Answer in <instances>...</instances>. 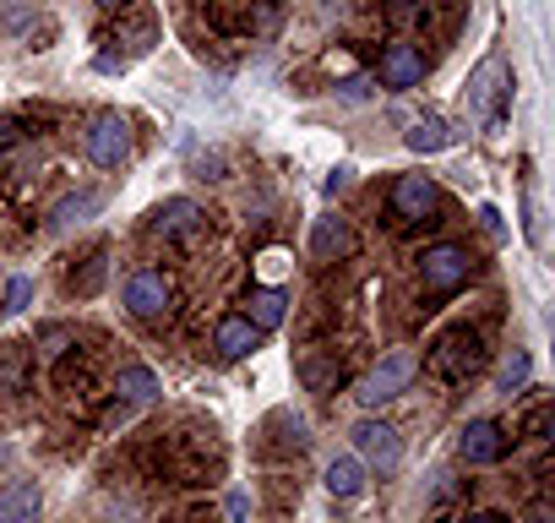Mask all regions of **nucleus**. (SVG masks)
Listing matches in <instances>:
<instances>
[{
  "label": "nucleus",
  "mask_w": 555,
  "mask_h": 523,
  "mask_svg": "<svg viewBox=\"0 0 555 523\" xmlns=\"http://www.w3.org/2000/svg\"><path fill=\"white\" fill-rule=\"evenodd\" d=\"M414 273H420V295L425 301H447L479 273V256L468 245H457V240H436V245H425L414 256Z\"/></svg>",
  "instance_id": "f257e3e1"
},
{
  "label": "nucleus",
  "mask_w": 555,
  "mask_h": 523,
  "mask_svg": "<svg viewBox=\"0 0 555 523\" xmlns=\"http://www.w3.org/2000/svg\"><path fill=\"white\" fill-rule=\"evenodd\" d=\"M479 366H485V333H479V328H447V333L430 344V355H425V371H430L436 382H447V387L468 382Z\"/></svg>",
  "instance_id": "f03ea898"
},
{
  "label": "nucleus",
  "mask_w": 555,
  "mask_h": 523,
  "mask_svg": "<svg viewBox=\"0 0 555 523\" xmlns=\"http://www.w3.org/2000/svg\"><path fill=\"white\" fill-rule=\"evenodd\" d=\"M126 311L142 322V328H164L169 317H175V279L164 273V268H137L131 279H126Z\"/></svg>",
  "instance_id": "7ed1b4c3"
},
{
  "label": "nucleus",
  "mask_w": 555,
  "mask_h": 523,
  "mask_svg": "<svg viewBox=\"0 0 555 523\" xmlns=\"http://www.w3.org/2000/svg\"><path fill=\"white\" fill-rule=\"evenodd\" d=\"M414 377H420V355H414V349H392L387 360H376V366H371V371L360 377V387H354V398H360L365 409H382V404H392V398H403Z\"/></svg>",
  "instance_id": "20e7f679"
},
{
  "label": "nucleus",
  "mask_w": 555,
  "mask_h": 523,
  "mask_svg": "<svg viewBox=\"0 0 555 523\" xmlns=\"http://www.w3.org/2000/svg\"><path fill=\"white\" fill-rule=\"evenodd\" d=\"M387 207H392V224L398 229H414V224H425L441 207V191H436L430 175H398L392 191H387Z\"/></svg>",
  "instance_id": "39448f33"
},
{
  "label": "nucleus",
  "mask_w": 555,
  "mask_h": 523,
  "mask_svg": "<svg viewBox=\"0 0 555 523\" xmlns=\"http://www.w3.org/2000/svg\"><path fill=\"white\" fill-rule=\"evenodd\" d=\"M202 229H207V213H202L191 196H169V202H158V207L147 213V234L164 240V245H191Z\"/></svg>",
  "instance_id": "423d86ee"
},
{
  "label": "nucleus",
  "mask_w": 555,
  "mask_h": 523,
  "mask_svg": "<svg viewBox=\"0 0 555 523\" xmlns=\"http://www.w3.org/2000/svg\"><path fill=\"white\" fill-rule=\"evenodd\" d=\"M82 148L99 169H120L131 158V126L120 115H93L88 131H82Z\"/></svg>",
  "instance_id": "0eeeda50"
},
{
  "label": "nucleus",
  "mask_w": 555,
  "mask_h": 523,
  "mask_svg": "<svg viewBox=\"0 0 555 523\" xmlns=\"http://www.w3.org/2000/svg\"><path fill=\"white\" fill-rule=\"evenodd\" d=\"M349 436H354V458H360V463H371V469H382V474H392V469L403 463V436H398L387 420H360Z\"/></svg>",
  "instance_id": "6e6552de"
},
{
  "label": "nucleus",
  "mask_w": 555,
  "mask_h": 523,
  "mask_svg": "<svg viewBox=\"0 0 555 523\" xmlns=\"http://www.w3.org/2000/svg\"><path fill=\"white\" fill-rule=\"evenodd\" d=\"M512 452V436H506V425L501 420H468L463 431H457V458L463 463H501Z\"/></svg>",
  "instance_id": "1a4fd4ad"
},
{
  "label": "nucleus",
  "mask_w": 555,
  "mask_h": 523,
  "mask_svg": "<svg viewBox=\"0 0 555 523\" xmlns=\"http://www.w3.org/2000/svg\"><path fill=\"white\" fill-rule=\"evenodd\" d=\"M425 72H430V61H425L420 44H387V50H382V88L409 93V88L425 82Z\"/></svg>",
  "instance_id": "9d476101"
},
{
  "label": "nucleus",
  "mask_w": 555,
  "mask_h": 523,
  "mask_svg": "<svg viewBox=\"0 0 555 523\" xmlns=\"http://www.w3.org/2000/svg\"><path fill=\"white\" fill-rule=\"evenodd\" d=\"M501 82H506V66L490 55L474 77H468V93H463V104H468V120H495V99H501Z\"/></svg>",
  "instance_id": "9b49d317"
},
{
  "label": "nucleus",
  "mask_w": 555,
  "mask_h": 523,
  "mask_svg": "<svg viewBox=\"0 0 555 523\" xmlns=\"http://www.w3.org/2000/svg\"><path fill=\"white\" fill-rule=\"evenodd\" d=\"M256 344H261V328H250L240 311L218 317V328H212V349H218V360H245Z\"/></svg>",
  "instance_id": "f8f14e48"
},
{
  "label": "nucleus",
  "mask_w": 555,
  "mask_h": 523,
  "mask_svg": "<svg viewBox=\"0 0 555 523\" xmlns=\"http://www.w3.org/2000/svg\"><path fill=\"white\" fill-rule=\"evenodd\" d=\"M250 328H261V333H272V328H284V317H289V295L284 290H272V284H261V290H250L245 295V311H240Z\"/></svg>",
  "instance_id": "ddd939ff"
},
{
  "label": "nucleus",
  "mask_w": 555,
  "mask_h": 523,
  "mask_svg": "<svg viewBox=\"0 0 555 523\" xmlns=\"http://www.w3.org/2000/svg\"><path fill=\"white\" fill-rule=\"evenodd\" d=\"M39 485L34 480H12V485H0V523H39Z\"/></svg>",
  "instance_id": "4468645a"
},
{
  "label": "nucleus",
  "mask_w": 555,
  "mask_h": 523,
  "mask_svg": "<svg viewBox=\"0 0 555 523\" xmlns=\"http://www.w3.org/2000/svg\"><path fill=\"white\" fill-rule=\"evenodd\" d=\"M295 371H300V382H306L311 393H322V398H327V393H338V382H344V360H338V349H327V355H317V349H311V355H300V366H295Z\"/></svg>",
  "instance_id": "2eb2a0df"
},
{
  "label": "nucleus",
  "mask_w": 555,
  "mask_h": 523,
  "mask_svg": "<svg viewBox=\"0 0 555 523\" xmlns=\"http://www.w3.org/2000/svg\"><path fill=\"white\" fill-rule=\"evenodd\" d=\"M158 393H164V387H158V371H153V366H120V377H115V398H120V404L147 409Z\"/></svg>",
  "instance_id": "dca6fc26"
},
{
  "label": "nucleus",
  "mask_w": 555,
  "mask_h": 523,
  "mask_svg": "<svg viewBox=\"0 0 555 523\" xmlns=\"http://www.w3.org/2000/svg\"><path fill=\"white\" fill-rule=\"evenodd\" d=\"M354 251V229L344 224V218H317V229H311V256L317 262H338V256H349Z\"/></svg>",
  "instance_id": "f3484780"
},
{
  "label": "nucleus",
  "mask_w": 555,
  "mask_h": 523,
  "mask_svg": "<svg viewBox=\"0 0 555 523\" xmlns=\"http://www.w3.org/2000/svg\"><path fill=\"white\" fill-rule=\"evenodd\" d=\"M327 490H333V496H344V501H349V496H360V490H365V463H360L354 452L333 458V463H327Z\"/></svg>",
  "instance_id": "a211bd4d"
},
{
  "label": "nucleus",
  "mask_w": 555,
  "mask_h": 523,
  "mask_svg": "<svg viewBox=\"0 0 555 523\" xmlns=\"http://www.w3.org/2000/svg\"><path fill=\"white\" fill-rule=\"evenodd\" d=\"M104 279H109V251L99 245L88 262H82V268L72 273V295H82V301H93L99 290H104Z\"/></svg>",
  "instance_id": "6ab92c4d"
},
{
  "label": "nucleus",
  "mask_w": 555,
  "mask_h": 523,
  "mask_svg": "<svg viewBox=\"0 0 555 523\" xmlns=\"http://www.w3.org/2000/svg\"><path fill=\"white\" fill-rule=\"evenodd\" d=\"M403 142H409V153H441V148L452 142V131H447V120L425 115V120H414V126L403 131Z\"/></svg>",
  "instance_id": "aec40b11"
},
{
  "label": "nucleus",
  "mask_w": 555,
  "mask_h": 523,
  "mask_svg": "<svg viewBox=\"0 0 555 523\" xmlns=\"http://www.w3.org/2000/svg\"><path fill=\"white\" fill-rule=\"evenodd\" d=\"M28 371H34V349H7V360H0V387L7 393H28Z\"/></svg>",
  "instance_id": "412c9836"
},
{
  "label": "nucleus",
  "mask_w": 555,
  "mask_h": 523,
  "mask_svg": "<svg viewBox=\"0 0 555 523\" xmlns=\"http://www.w3.org/2000/svg\"><path fill=\"white\" fill-rule=\"evenodd\" d=\"M528 371H533V360H528L522 349H512V355L501 360V371H495V393H506V398L522 393V387H528Z\"/></svg>",
  "instance_id": "4be33fe9"
},
{
  "label": "nucleus",
  "mask_w": 555,
  "mask_h": 523,
  "mask_svg": "<svg viewBox=\"0 0 555 523\" xmlns=\"http://www.w3.org/2000/svg\"><path fill=\"white\" fill-rule=\"evenodd\" d=\"M99 207H104V196H99V191H82V196H72V202L55 207V224H82V218L99 213Z\"/></svg>",
  "instance_id": "5701e85b"
},
{
  "label": "nucleus",
  "mask_w": 555,
  "mask_h": 523,
  "mask_svg": "<svg viewBox=\"0 0 555 523\" xmlns=\"http://www.w3.org/2000/svg\"><path fill=\"white\" fill-rule=\"evenodd\" d=\"M387 17H392L398 28H409V23H425V0H387Z\"/></svg>",
  "instance_id": "b1692460"
},
{
  "label": "nucleus",
  "mask_w": 555,
  "mask_h": 523,
  "mask_svg": "<svg viewBox=\"0 0 555 523\" xmlns=\"http://www.w3.org/2000/svg\"><path fill=\"white\" fill-rule=\"evenodd\" d=\"M28 301H34V279H12L7 284V311L17 317V311H28Z\"/></svg>",
  "instance_id": "393cba45"
},
{
  "label": "nucleus",
  "mask_w": 555,
  "mask_h": 523,
  "mask_svg": "<svg viewBox=\"0 0 555 523\" xmlns=\"http://www.w3.org/2000/svg\"><path fill=\"white\" fill-rule=\"evenodd\" d=\"M250 28H256V34H272V28H278V0H256Z\"/></svg>",
  "instance_id": "a878e982"
},
{
  "label": "nucleus",
  "mask_w": 555,
  "mask_h": 523,
  "mask_svg": "<svg viewBox=\"0 0 555 523\" xmlns=\"http://www.w3.org/2000/svg\"><path fill=\"white\" fill-rule=\"evenodd\" d=\"M457 523H506V518H501V512H463Z\"/></svg>",
  "instance_id": "bb28decb"
},
{
  "label": "nucleus",
  "mask_w": 555,
  "mask_h": 523,
  "mask_svg": "<svg viewBox=\"0 0 555 523\" xmlns=\"http://www.w3.org/2000/svg\"><path fill=\"white\" fill-rule=\"evenodd\" d=\"M479 218H485V229H490V234H501V213H495V207H479Z\"/></svg>",
  "instance_id": "cd10ccee"
},
{
  "label": "nucleus",
  "mask_w": 555,
  "mask_h": 523,
  "mask_svg": "<svg viewBox=\"0 0 555 523\" xmlns=\"http://www.w3.org/2000/svg\"><path fill=\"white\" fill-rule=\"evenodd\" d=\"M7 148H12V126H7V120H0V153H7Z\"/></svg>",
  "instance_id": "c85d7f7f"
},
{
  "label": "nucleus",
  "mask_w": 555,
  "mask_h": 523,
  "mask_svg": "<svg viewBox=\"0 0 555 523\" xmlns=\"http://www.w3.org/2000/svg\"><path fill=\"white\" fill-rule=\"evenodd\" d=\"M99 7H104V12H126V7H131V0H99Z\"/></svg>",
  "instance_id": "c756f323"
}]
</instances>
